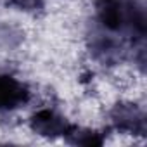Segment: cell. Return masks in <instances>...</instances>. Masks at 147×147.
<instances>
[{"instance_id": "obj_3", "label": "cell", "mask_w": 147, "mask_h": 147, "mask_svg": "<svg viewBox=\"0 0 147 147\" xmlns=\"http://www.w3.org/2000/svg\"><path fill=\"white\" fill-rule=\"evenodd\" d=\"M111 123L118 131L131 133V135H144L147 123L144 111L131 102H119L111 111Z\"/></svg>"}, {"instance_id": "obj_1", "label": "cell", "mask_w": 147, "mask_h": 147, "mask_svg": "<svg viewBox=\"0 0 147 147\" xmlns=\"http://www.w3.org/2000/svg\"><path fill=\"white\" fill-rule=\"evenodd\" d=\"M99 24L111 33H125L131 42H142L145 36V9L140 0H97Z\"/></svg>"}, {"instance_id": "obj_5", "label": "cell", "mask_w": 147, "mask_h": 147, "mask_svg": "<svg viewBox=\"0 0 147 147\" xmlns=\"http://www.w3.org/2000/svg\"><path fill=\"white\" fill-rule=\"evenodd\" d=\"M71 144H78V145H87V147H92V145H102L104 142V137L95 131V130H82V128H73L67 137H66Z\"/></svg>"}, {"instance_id": "obj_2", "label": "cell", "mask_w": 147, "mask_h": 147, "mask_svg": "<svg viewBox=\"0 0 147 147\" xmlns=\"http://www.w3.org/2000/svg\"><path fill=\"white\" fill-rule=\"evenodd\" d=\"M30 128H31V131H35L42 137L54 138V137H67V133L75 128V125L69 123L57 111L45 107V109H38L30 118Z\"/></svg>"}, {"instance_id": "obj_6", "label": "cell", "mask_w": 147, "mask_h": 147, "mask_svg": "<svg viewBox=\"0 0 147 147\" xmlns=\"http://www.w3.org/2000/svg\"><path fill=\"white\" fill-rule=\"evenodd\" d=\"M7 2L24 12H38L40 9H43V0H7Z\"/></svg>"}, {"instance_id": "obj_4", "label": "cell", "mask_w": 147, "mask_h": 147, "mask_svg": "<svg viewBox=\"0 0 147 147\" xmlns=\"http://www.w3.org/2000/svg\"><path fill=\"white\" fill-rule=\"evenodd\" d=\"M31 92L28 85L12 75L0 73V111H14L28 104Z\"/></svg>"}]
</instances>
